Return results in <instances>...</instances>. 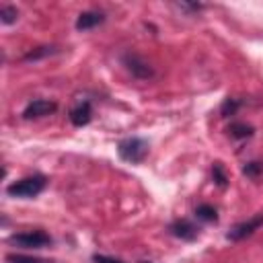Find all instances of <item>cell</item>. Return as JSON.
<instances>
[{
  "label": "cell",
  "instance_id": "4fadbf2b",
  "mask_svg": "<svg viewBox=\"0 0 263 263\" xmlns=\"http://www.w3.org/2000/svg\"><path fill=\"white\" fill-rule=\"evenodd\" d=\"M6 263H51V261L49 259H41V257L21 255V253H8L6 255Z\"/></svg>",
  "mask_w": 263,
  "mask_h": 263
},
{
  "label": "cell",
  "instance_id": "e0dca14e",
  "mask_svg": "<svg viewBox=\"0 0 263 263\" xmlns=\"http://www.w3.org/2000/svg\"><path fill=\"white\" fill-rule=\"evenodd\" d=\"M261 173H263V162L253 160V162H247V164L242 166V175L249 177V179H257Z\"/></svg>",
  "mask_w": 263,
  "mask_h": 263
},
{
  "label": "cell",
  "instance_id": "5bb4252c",
  "mask_svg": "<svg viewBox=\"0 0 263 263\" xmlns=\"http://www.w3.org/2000/svg\"><path fill=\"white\" fill-rule=\"evenodd\" d=\"M238 109H240V101H236V99H232V97H226V99L222 101V105H220L222 117H230V115H234Z\"/></svg>",
  "mask_w": 263,
  "mask_h": 263
},
{
  "label": "cell",
  "instance_id": "6da1fadb",
  "mask_svg": "<svg viewBox=\"0 0 263 263\" xmlns=\"http://www.w3.org/2000/svg\"><path fill=\"white\" fill-rule=\"evenodd\" d=\"M148 150H150V142L146 138H140V136H129V138H123L119 144H117V154L121 160L125 162H132V164H140L146 156H148Z\"/></svg>",
  "mask_w": 263,
  "mask_h": 263
},
{
  "label": "cell",
  "instance_id": "9c48e42d",
  "mask_svg": "<svg viewBox=\"0 0 263 263\" xmlns=\"http://www.w3.org/2000/svg\"><path fill=\"white\" fill-rule=\"evenodd\" d=\"M90 119H92V107H90L88 101H80L76 107L70 109V121H72L76 127L86 125Z\"/></svg>",
  "mask_w": 263,
  "mask_h": 263
},
{
  "label": "cell",
  "instance_id": "9a60e30c",
  "mask_svg": "<svg viewBox=\"0 0 263 263\" xmlns=\"http://www.w3.org/2000/svg\"><path fill=\"white\" fill-rule=\"evenodd\" d=\"M212 177H214V181H216L218 187H226L228 185V175H226L222 162H214L212 164Z\"/></svg>",
  "mask_w": 263,
  "mask_h": 263
},
{
  "label": "cell",
  "instance_id": "5b68a950",
  "mask_svg": "<svg viewBox=\"0 0 263 263\" xmlns=\"http://www.w3.org/2000/svg\"><path fill=\"white\" fill-rule=\"evenodd\" d=\"M261 226H263V214H257V216H253V218H249V220L238 222L236 226H232L230 232L226 234V238L232 240V242L245 240L247 236H251V234H253L255 230H259Z\"/></svg>",
  "mask_w": 263,
  "mask_h": 263
},
{
  "label": "cell",
  "instance_id": "ba28073f",
  "mask_svg": "<svg viewBox=\"0 0 263 263\" xmlns=\"http://www.w3.org/2000/svg\"><path fill=\"white\" fill-rule=\"evenodd\" d=\"M105 23V14L101 10H86V12H80L78 18H76V29L78 31H88V29H95L99 25Z\"/></svg>",
  "mask_w": 263,
  "mask_h": 263
},
{
  "label": "cell",
  "instance_id": "30bf717a",
  "mask_svg": "<svg viewBox=\"0 0 263 263\" xmlns=\"http://www.w3.org/2000/svg\"><path fill=\"white\" fill-rule=\"evenodd\" d=\"M226 132L234 138V140H247V138H251L253 136V125H249V123H245V121H232L228 127H226Z\"/></svg>",
  "mask_w": 263,
  "mask_h": 263
},
{
  "label": "cell",
  "instance_id": "8992f818",
  "mask_svg": "<svg viewBox=\"0 0 263 263\" xmlns=\"http://www.w3.org/2000/svg\"><path fill=\"white\" fill-rule=\"evenodd\" d=\"M168 232L173 234V236H177V238H181V240H195L197 236H199V226L197 224H193L191 220H187V218H179V220H175L171 226H168Z\"/></svg>",
  "mask_w": 263,
  "mask_h": 263
},
{
  "label": "cell",
  "instance_id": "d6986e66",
  "mask_svg": "<svg viewBox=\"0 0 263 263\" xmlns=\"http://www.w3.org/2000/svg\"><path fill=\"white\" fill-rule=\"evenodd\" d=\"M181 8H187V10H201L203 4H189V2H179Z\"/></svg>",
  "mask_w": 263,
  "mask_h": 263
},
{
  "label": "cell",
  "instance_id": "52a82bcc",
  "mask_svg": "<svg viewBox=\"0 0 263 263\" xmlns=\"http://www.w3.org/2000/svg\"><path fill=\"white\" fill-rule=\"evenodd\" d=\"M55 109H58V105H55L53 101H47V99H35V101H31V103L25 107L23 117H25V119H39V117L51 115Z\"/></svg>",
  "mask_w": 263,
  "mask_h": 263
},
{
  "label": "cell",
  "instance_id": "7a4b0ae2",
  "mask_svg": "<svg viewBox=\"0 0 263 263\" xmlns=\"http://www.w3.org/2000/svg\"><path fill=\"white\" fill-rule=\"evenodd\" d=\"M47 185V179L43 175H31V177H23L14 183H10L6 187V193L10 197H18V199H31L37 197Z\"/></svg>",
  "mask_w": 263,
  "mask_h": 263
},
{
  "label": "cell",
  "instance_id": "8fae6325",
  "mask_svg": "<svg viewBox=\"0 0 263 263\" xmlns=\"http://www.w3.org/2000/svg\"><path fill=\"white\" fill-rule=\"evenodd\" d=\"M195 218L197 220H203V222H216L218 220V212L210 203H199L195 208Z\"/></svg>",
  "mask_w": 263,
  "mask_h": 263
},
{
  "label": "cell",
  "instance_id": "3957f363",
  "mask_svg": "<svg viewBox=\"0 0 263 263\" xmlns=\"http://www.w3.org/2000/svg\"><path fill=\"white\" fill-rule=\"evenodd\" d=\"M51 242L53 238L43 230H27V232H16L8 236V245L18 249H45Z\"/></svg>",
  "mask_w": 263,
  "mask_h": 263
},
{
  "label": "cell",
  "instance_id": "ac0fdd59",
  "mask_svg": "<svg viewBox=\"0 0 263 263\" xmlns=\"http://www.w3.org/2000/svg\"><path fill=\"white\" fill-rule=\"evenodd\" d=\"M92 261L95 263H123L121 259H113V257H107V255H92Z\"/></svg>",
  "mask_w": 263,
  "mask_h": 263
},
{
  "label": "cell",
  "instance_id": "2e32d148",
  "mask_svg": "<svg viewBox=\"0 0 263 263\" xmlns=\"http://www.w3.org/2000/svg\"><path fill=\"white\" fill-rule=\"evenodd\" d=\"M16 18H18V10L14 8V6H0V21L4 23V25H12V23H16Z\"/></svg>",
  "mask_w": 263,
  "mask_h": 263
},
{
  "label": "cell",
  "instance_id": "7c38bea8",
  "mask_svg": "<svg viewBox=\"0 0 263 263\" xmlns=\"http://www.w3.org/2000/svg\"><path fill=\"white\" fill-rule=\"evenodd\" d=\"M58 53V47H51V45H43V47H35L31 49L29 53L23 55L25 62H31V60H39V58H45V55H53Z\"/></svg>",
  "mask_w": 263,
  "mask_h": 263
},
{
  "label": "cell",
  "instance_id": "277c9868",
  "mask_svg": "<svg viewBox=\"0 0 263 263\" xmlns=\"http://www.w3.org/2000/svg\"><path fill=\"white\" fill-rule=\"evenodd\" d=\"M121 62H123L125 70H127L132 76H136L138 80H148V78L154 76V68H152L150 62H148L146 58H142L140 53L125 51V53L121 55Z\"/></svg>",
  "mask_w": 263,
  "mask_h": 263
}]
</instances>
